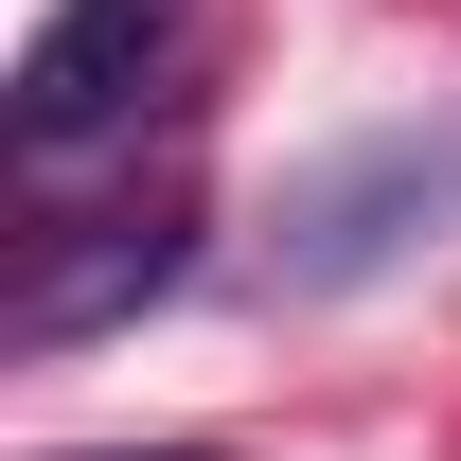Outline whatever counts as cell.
<instances>
[{
    "label": "cell",
    "instance_id": "cell-1",
    "mask_svg": "<svg viewBox=\"0 0 461 461\" xmlns=\"http://www.w3.org/2000/svg\"><path fill=\"white\" fill-rule=\"evenodd\" d=\"M177 18L195 0H54L36 36H18V89H0V142L54 177L89 160V142H124V124L160 107V71H177Z\"/></svg>",
    "mask_w": 461,
    "mask_h": 461
},
{
    "label": "cell",
    "instance_id": "cell-2",
    "mask_svg": "<svg viewBox=\"0 0 461 461\" xmlns=\"http://www.w3.org/2000/svg\"><path fill=\"white\" fill-rule=\"evenodd\" d=\"M177 267H195V195L36 213V230H18V267H0V338H18V355H71V338H107V320H142Z\"/></svg>",
    "mask_w": 461,
    "mask_h": 461
},
{
    "label": "cell",
    "instance_id": "cell-3",
    "mask_svg": "<svg viewBox=\"0 0 461 461\" xmlns=\"http://www.w3.org/2000/svg\"><path fill=\"white\" fill-rule=\"evenodd\" d=\"M444 195H461L444 142H373L355 177H320V195L285 213V267H302V285H355V267H391V230H408V213H444Z\"/></svg>",
    "mask_w": 461,
    "mask_h": 461
},
{
    "label": "cell",
    "instance_id": "cell-4",
    "mask_svg": "<svg viewBox=\"0 0 461 461\" xmlns=\"http://www.w3.org/2000/svg\"><path fill=\"white\" fill-rule=\"evenodd\" d=\"M89 461H230V444H89Z\"/></svg>",
    "mask_w": 461,
    "mask_h": 461
}]
</instances>
